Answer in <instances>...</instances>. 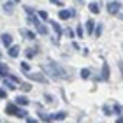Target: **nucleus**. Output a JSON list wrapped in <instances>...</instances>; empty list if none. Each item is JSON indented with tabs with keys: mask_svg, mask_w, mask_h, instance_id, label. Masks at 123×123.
Instances as JSON below:
<instances>
[{
	"mask_svg": "<svg viewBox=\"0 0 123 123\" xmlns=\"http://www.w3.org/2000/svg\"><path fill=\"white\" fill-rule=\"evenodd\" d=\"M16 104H18V105H23V107H25V105H28L30 102H28V98H26V97H18V98H16Z\"/></svg>",
	"mask_w": 123,
	"mask_h": 123,
	"instance_id": "nucleus-15",
	"label": "nucleus"
},
{
	"mask_svg": "<svg viewBox=\"0 0 123 123\" xmlns=\"http://www.w3.org/2000/svg\"><path fill=\"white\" fill-rule=\"evenodd\" d=\"M120 70H121V74H123V62H120Z\"/></svg>",
	"mask_w": 123,
	"mask_h": 123,
	"instance_id": "nucleus-35",
	"label": "nucleus"
},
{
	"mask_svg": "<svg viewBox=\"0 0 123 123\" xmlns=\"http://www.w3.org/2000/svg\"><path fill=\"white\" fill-rule=\"evenodd\" d=\"M44 97H46V102H55V100H53V97H51V95H44Z\"/></svg>",
	"mask_w": 123,
	"mask_h": 123,
	"instance_id": "nucleus-29",
	"label": "nucleus"
},
{
	"mask_svg": "<svg viewBox=\"0 0 123 123\" xmlns=\"http://www.w3.org/2000/svg\"><path fill=\"white\" fill-rule=\"evenodd\" d=\"M102 111H104V114H111V113H113L109 105H104V107H102Z\"/></svg>",
	"mask_w": 123,
	"mask_h": 123,
	"instance_id": "nucleus-26",
	"label": "nucleus"
},
{
	"mask_svg": "<svg viewBox=\"0 0 123 123\" xmlns=\"http://www.w3.org/2000/svg\"><path fill=\"white\" fill-rule=\"evenodd\" d=\"M5 97H7V93H5V90H4V88H0V98H5Z\"/></svg>",
	"mask_w": 123,
	"mask_h": 123,
	"instance_id": "nucleus-28",
	"label": "nucleus"
},
{
	"mask_svg": "<svg viewBox=\"0 0 123 123\" xmlns=\"http://www.w3.org/2000/svg\"><path fill=\"white\" fill-rule=\"evenodd\" d=\"M16 116H18V118H26V111H23V109H19L18 113H16Z\"/></svg>",
	"mask_w": 123,
	"mask_h": 123,
	"instance_id": "nucleus-23",
	"label": "nucleus"
},
{
	"mask_svg": "<svg viewBox=\"0 0 123 123\" xmlns=\"http://www.w3.org/2000/svg\"><path fill=\"white\" fill-rule=\"evenodd\" d=\"M39 18L41 19H48V12L46 11H39Z\"/></svg>",
	"mask_w": 123,
	"mask_h": 123,
	"instance_id": "nucleus-25",
	"label": "nucleus"
},
{
	"mask_svg": "<svg viewBox=\"0 0 123 123\" xmlns=\"http://www.w3.org/2000/svg\"><path fill=\"white\" fill-rule=\"evenodd\" d=\"M100 79H104V81H107L109 79V65L107 63H104V69H102V77Z\"/></svg>",
	"mask_w": 123,
	"mask_h": 123,
	"instance_id": "nucleus-12",
	"label": "nucleus"
},
{
	"mask_svg": "<svg viewBox=\"0 0 123 123\" xmlns=\"http://www.w3.org/2000/svg\"><path fill=\"white\" fill-rule=\"evenodd\" d=\"M67 116L65 111H62V113H56V114H49V121H58V120H63Z\"/></svg>",
	"mask_w": 123,
	"mask_h": 123,
	"instance_id": "nucleus-9",
	"label": "nucleus"
},
{
	"mask_svg": "<svg viewBox=\"0 0 123 123\" xmlns=\"http://www.w3.org/2000/svg\"><path fill=\"white\" fill-rule=\"evenodd\" d=\"M39 118H41L42 121H49V114H46V113H42V111H39Z\"/></svg>",
	"mask_w": 123,
	"mask_h": 123,
	"instance_id": "nucleus-20",
	"label": "nucleus"
},
{
	"mask_svg": "<svg viewBox=\"0 0 123 123\" xmlns=\"http://www.w3.org/2000/svg\"><path fill=\"white\" fill-rule=\"evenodd\" d=\"M121 111H123V107H121V105H120V104H114V111H113V113H118V114H121Z\"/></svg>",
	"mask_w": 123,
	"mask_h": 123,
	"instance_id": "nucleus-24",
	"label": "nucleus"
},
{
	"mask_svg": "<svg viewBox=\"0 0 123 123\" xmlns=\"http://www.w3.org/2000/svg\"><path fill=\"white\" fill-rule=\"evenodd\" d=\"M58 16H60V19H69V18H74L76 16V11L74 9H62L60 12H58Z\"/></svg>",
	"mask_w": 123,
	"mask_h": 123,
	"instance_id": "nucleus-4",
	"label": "nucleus"
},
{
	"mask_svg": "<svg viewBox=\"0 0 123 123\" xmlns=\"http://www.w3.org/2000/svg\"><path fill=\"white\" fill-rule=\"evenodd\" d=\"M26 121H28V123H33V121H35V118H30V116H26V118H25Z\"/></svg>",
	"mask_w": 123,
	"mask_h": 123,
	"instance_id": "nucleus-33",
	"label": "nucleus"
},
{
	"mask_svg": "<svg viewBox=\"0 0 123 123\" xmlns=\"http://www.w3.org/2000/svg\"><path fill=\"white\" fill-rule=\"evenodd\" d=\"M12 2H21V0H12Z\"/></svg>",
	"mask_w": 123,
	"mask_h": 123,
	"instance_id": "nucleus-36",
	"label": "nucleus"
},
{
	"mask_svg": "<svg viewBox=\"0 0 123 123\" xmlns=\"http://www.w3.org/2000/svg\"><path fill=\"white\" fill-rule=\"evenodd\" d=\"M42 69H44V72H46L51 79H65V77H69L67 70L60 63H56V62H48Z\"/></svg>",
	"mask_w": 123,
	"mask_h": 123,
	"instance_id": "nucleus-1",
	"label": "nucleus"
},
{
	"mask_svg": "<svg viewBox=\"0 0 123 123\" xmlns=\"http://www.w3.org/2000/svg\"><path fill=\"white\" fill-rule=\"evenodd\" d=\"M100 33H102V25H95V35H100Z\"/></svg>",
	"mask_w": 123,
	"mask_h": 123,
	"instance_id": "nucleus-22",
	"label": "nucleus"
},
{
	"mask_svg": "<svg viewBox=\"0 0 123 123\" xmlns=\"http://www.w3.org/2000/svg\"><path fill=\"white\" fill-rule=\"evenodd\" d=\"M19 69H21V72H25V74H26V72H30V65L26 63V62H21Z\"/></svg>",
	"mask_w": 123,
	"mask_h": 123,
	"instance_id": "nucleus-18",
	"label": "nucleus"
},
{
	"mask_svg": "<svg viewBox=\"0 0 123 123\" xmlns=\"http://www.w3.org/2000/svg\"><path fill=\"white\" fill-rule=\"evenodd\" d=\"M21 88H23V90H25V92H30V90H32V86H30V85H23V86H21Z\"/></svg>",
	"mask_w": 123,
	"mask_h": 123,
	"instance_id": "nucleus-30",
	"label": "nucleus"
},
{
	"mask_svg": "<svg viewBox=\"0 0 123 123\" xmlns=\"http://www.w3.org/2000/svg\"><path fill=\"white\" fill-rule=\"evenodd\" d=\"M118 123H123V116H121V114L118 116Z\"/></svg>",
	"mask_w": 123,
	"mask_h": 123,
	"instance_id": "nucleus-34",
	"label": "nucleus"
},
{
	"mask_svg": "<svg viewBox=\"0 0 123 123\" xmlns=\"http://www.w3.org/2000/svg\"><path fill=\"white\" fill-rule=\"evenodd\" d=\"M35 55H37V49H35V48H30V49H26V51H25V56L28 58V60H30V58H33Z\"/></svg>",
	"mask_w": 123,
	"mask_h": 123,
	"instance_id": "nucleus-14",
	"label": "nucleus"
},
{
	"mask_svg": "<svg viewBox=\"0 0 123 123\" xmlns=\"http://www.w3.org/2000/svg\"><path fill=\"white\" fill-rule=\"evenodd\" d=\"M25 11L28 12V16H30V14H35V12H33V9H30V7H25Z\"/></svg>",
	"mask_w": 123,
	"mask_h": 123,
	"instance_id": "nucleus-31",
	"label": "nucleus"
},
{
	"mask_svg": "<svg viewBox=\"0 0 123 123\" xmlns=\"http://www.w3.org/2000/svg\"><path fill=\"white\" fill-rule=\"evenodd\" d=\"M90 74H92L90 69H81V77H83V79H88V77H90Z\"/></svg>",
	"mask_w": 123,
	"mask_h": 123,
	"instance_id": "nucleus-19",
	"label": "nucleus"
},
{
	"mask_svg": "<svg viewBox=\"0 0 123 123\" xmlns=\"http://www.w3.org/2000/svg\"><path fill=\"white\" fill-rule=\"evenodd\" d=\"M49 2H53L55 5H62V0H49Z\"/></svg>",
	"mask_w": 123,
	"mask_h": 123,
	"instance_id": "nucleus-32",
	"label": "nucleus"
},
{
	"mask_svg": "<svg viewBox=\"0 0 123 123\" xmlns=\"http://www.w3.org/2000/svg\"><path fill=\"white\" fill-rule=\"evenodd\" d=\"M121 19H123V16H121Z\"/></svg>",
	"mask_w": 123,
	"mask_h": 123,
	"instance_id": "nucleus-37",
	"label": "nucleus"
},
{
	"mask_svg": "<svg viewBox=\"0 0 123 123\" xmlns=\"http://www.w3.org/2000/svg\"><path fill=\"white\" fill-rule=\"evenodd\" d=\"M18 111H19V107H18V105H14V104H7V105H5V113L11 114V116H16Z\"/></svg>",
	"mask_w": 123,
	"mask_h": 123,
	"instance_id": "nucleus-6",
	"label": "nucleus"
},
{
	"mask_svg": "<svg viewBox=\"0 0 123 123\" xmlns=\"http://www.w3.org/2000/svg\"><path fill=\"white\" fill-rule=\"evenodd\" d=\"M26 77H28L30 81H37V83H42V85L48 83V77L44 76L42 72H26Z\"/></svg>",
	"mask_w": 123,
	"mask_h": 123,
	"instance_id": "nucleus-2",
	"label": "nucleus"
},
{
	"mask_svg": "<svg viewBox=\"0 0 123 123\" xmlns=\"http://www.w3.org/2000/svg\"><path fill=\"white\" fill-rule=\"evenodd\" d=\"M7 49H9V56H11V58H16V56L19 55V46H12V44H11Z\"/></svg>",
	"mask_w": 123,
	"mask_h": 123,
	"instance_id": "nucleus-8",
	"label": "nucleus"
},
{
	"mask_svg": "<svg viewBox=\"0 0 123 123\" xmlns=\"http://www.w3.org/2000/svg\"><path fill=\"white\" fill-rule=\"evenodd\" d=\"M105 9H107L109 14H118L121 11V2H118V0H113V2H107V5H105Z\"/></svg>",
	"mask_w": 123,
	"mask_h": 123,
	"instance_id": "nucleus-3",
	"label": "nucleus"
},
{
	"mask_svg": "<svg viewBox=\"0 0 123 123\" xmlns=\"http://www.w3.org/2000/svg\"><path fill=\"white\" fill-rule=\"evenodd\" d=\"M76 33H77V37H83V28H81V25L76 28Z\"/></svg>",
	"mask_w": 123,
	"mask_h": 123,
	"instance_id": "nucleus-27",
	"label": "nucleus"
},
{
	"mask_svg": "<svg viewBox=\"0 0 123 123\" xmlns=\"http://www.w3.org/2000/svg\"><path fill=\"white\" fill-rule=\"evenodd\" d=\"M93 28H95L93 19H88V21H86V32H88V33H93Z\"/></svg>",
	"mask_w": 123,
	"mask_h": 123,
	"instance_id": "nucleus-16",
	"label": "nucleus"
},
{
	"mask_svg": "<svg viewBox=\"0 0 123 123\" xmlns=\"http://www.w3.org/2000/svg\"><path fill=\"white\" fill-rule=\"evenodd\" d=\"M19 33H21V37L28 39V41H33V39H35V33H33V32H30V30H25V28H21V30H19Z\"/></svg>",
	"mask_w": 123,
	"mask_h": 123,
	"instance_id": "nucleus-7",
	"label": "nucleus"
},
{
	"mask_svg": "<svg viewBox=\"0 0 123 123\" xmlns=\"http://www.w3.org/2000/svg\"><path fill=\"white\" fill-rule=\"evenodd\" d=\"M4 86H5V88H9V90H14V88H16L14 85H11V83H9V79H7V77L4 79Z\"/></svg>",
	"mask_w": 123,
	"mask_h": 123,
	"instance_id": "nucleus-21",
	"label": "nucleus"
},
{
	"mask_svg": "<svg viewBox=\"0 0 123 123\" xmlns=\"http://www.w3.org/2000/svg\"><path fill=\"white\" fill-rule=\"evenodd\" d=\"M88 9H90L93 14H98V12H100V5H98L97 2H92L90 5H88Z\"/></svg>",
	"mask_w": 123,
	"mask_h": 123,
	"instance_id": "nucleus-11",
	"label": "nucleus"
},
{
	"mask_svg": "<svg viewBox=\"0 0 123 123\" xmlns=\"http://www.w3.org/2000/svg\"><path fill=\"white\" fill-rule=\"evenodd\" d=\"M0 41H2V44H4L5 48H9L11 44H12V35H11V33H2Z\"/></svg>",
	"mask_w": 123,
	"mask_h": 123,
	"instance_id": "nucleus-5",
	"label": "nucleus"
},
{
	"mask_svg": "<svg viewBox=\"0 0 123 123\" xmlns=\"http://www.w3.org/2000/svg\"><path fill=\"white\" fill-rule=\"evenodd\" d=\"M0 76H9V67L7 65H4V63H0Z\"/></svg>",
	"mask_w": 123,
	"mask_h": 123,
	"instance_id": "nucleus-17",
	"label": "nucleus"
},
{
	"mask_svg": "<svg viewBox=\"0 0 123 123\" xmlns=\"http://www.w3.org/2000/svg\"><path fill=\"white\" fill-rule=\"evenodd\" d=\"M51 26H53V30L56 32V35H58V37L62 35V33H63V30H62V26H60V25L56 23V21H51Z\"/></svg>",
	"mask_w": 123,
	"mask_h": 123,
	"instance_id": "nucleus-13",
	"label": "nucleus"
},
{
	"mask_svg": "<svg viewBox=\"0 0 123 123\" xmlns=\"http://www.w3.org/2000/svg\"><path fill=\"white\" fill-rule=\"evenodd\" d=\"M4 11H5L7 14L14 12V2H5V4H4Z\"/></svg>",
	"mask_w": 123,
	"mask_h": 123,
	"instance_id": "nucleus-10",
	"label": "nucleus"
}]
</instances>
